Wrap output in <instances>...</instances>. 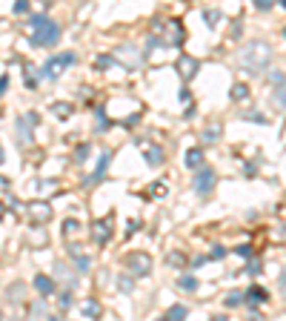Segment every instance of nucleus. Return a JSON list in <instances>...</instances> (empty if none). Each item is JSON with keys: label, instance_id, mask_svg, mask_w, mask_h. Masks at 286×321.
Returning a JSON list of instances; mask_svg holds the SVG:
<instances>
[{"label": "nucleus", "instance_id": "1", "mask_svg": "<svg viewBox=\"0 0 286 321\" xmlns=\"http://www.w3.org/2000/svg\"><path fill=\"white\" fill-rule=\"evenodd\" d=\"M269 63H272V46L266 43V40H252V43H246V49H241V55H237V66L249 75L266 72Z\"/></svg>", "mask_w": 286, "mask_h": 321}, {"label": "nucleus", "instance_id": "2", "mask_svg": "<svg viewBox=\"0 0 286 321\" xmlns=\"http://www.w3.org/2000/svg\"><path fill=\"white\" fill-rule=\"evenodd\" d=\"M57 40H60V26H57L55 20H46L40 29L32 32V43H35L37 49H49V46H55Z\"/></svg>", "mask_w": 286, "mask_h": 321}, {"label": "nucleus", "instance_id": "3", "mask_svg": "<svg viewBox=\"0 0 286 321\" xmlns=\"http://www.w3.org/2000/svg\"><path fill=\"white\" fill-rule=\"evenodd\" d=\"M72 63H75V55H72V52H60V55L49 58L46 63L40 66V78H46V80L60 78V72H63L66 66H72Z\"/></svg>", "mask_w": 286, "mask_h": 321}, {"label": "nucleus", "instance_id": "4", "mask_svg": "<svg viewBox=\"0 0 286 321\" xmlns=\"http://www.w3.org/2000/svg\"><path fill=\"white\" fill-rule=\"evenodd\" d=\"M40 124V118H37V112H26V115H20L17 118V144L20 146H29L32 144V129Z\"/></svg>", "mask_w": 286, "mask_h": 321}, {"label": "nucleus", "instance_id": "5", "mask_svg": "<svg viewBox=\"0 0 286 321\" xmlns=\"http://www.w3.org/2000/svg\"><path fill=\"white\" fill-rule=\"evenodd\" d=\"M26 215H29V221L32 224H49V218H52V204L49 201H40V198H35V201H29L26 204Z\"/></svg>", "mask_w": 286, "mask_h": 321}, {"label": "nucleus", "instance_id": "6", "mask_svg": "<svg viewBox=\"0 0 286 321\" xmlns=\"http://www.w3.org/2000/svg\"><path fill=\"white\" fill-rule=\"evenodd\" d=\"M135 146L143 152V158H146V164L149 167H160L163 164V149H160V144H155V141H146V138H137L135 141Z\"/></svg>", "mask_w": 286, "mask_h": 321}, {"label": "nucleus", "instance_id": "7", "mask_svg": "<svg viewBox=\"0 0 286 321\" xmlns=\"http://www.w3.org/2000/svg\"><path fill=\"white\" fill-rule=\"evenodd\" d=\"M214 184H218V175H214V169H212V167H203V169H198V175H195V192H198L200 198L212 195Z\"/></svg>", "mask_w": 286, "mask_h": 321}, {"label": "nucleus", "instance_id": "8", "mask_svg": "<svg viewBox=\"0 0 286 321\" xmlns=\"http://www.w3.org/2000/svg\"><path fill=\"white\" fill-rule=\"evenodd\" d=\"M112 233H114V215L92 221V238L98 241V244H106V241L112 238Z\"/></svg>", "mask_w": 286, "mask_h": 321}, {"label": "nucleus", "instance_id": "9", "mask_svg": "<svg viewBox=\"0 0 286 321\" xmlns=\"http://www.w3.org/2000/svg\"><path fill=\"white\" fill-rule=\"evenodd\" d=\"M126 264H129V270L135 272L137 278L152 272V256H146V253H132V256L126 258Z\"/></svg>", "mask_w": 286, "mask_h": 321}, {"label": "nucleus", "instance_id": "10", "mask_svg": "<svg viewBox=\"0 0 286 321\" xmlns=\"http://www.w3.org/2000/svg\"><path fill=\"white\" fill-rule=\"evenodd\" d=\"M198 69H200L198 58H192V55H180L178 58V72L183 80H192L195 75H198Z\"/></svg>", "mask_w": 286, "mask_h": 321}, {"label": "nucleus", "instance_id": "11", "mask_svg": "<svg viewBox=\"0 0 286 321\" xmlns=\"http://www.w3.org/2000/svg\"><path fill=\"white\" fill-rule=\"evenodd\" d=\"M223 135V124L221 121H209L206 126H203V132H200V138L206 141V144H218Z\"/></svg>", "mask_w": 286, "mask_h": 321}, {"label": "nucleus", "instance_id": "12", "mask_svg": "<svg viewBox=\"0 0 286 321\" xmlns=\"http://www.w3.org/2000/svg\"><path fill=\"white\" fill-rule=\"evenodd\" d=\"M109 161H112V152H109V149H103V152H100V164H98V169H94V175L86 178V187H92L94 181H100V178H103V172H106V167H109Z\"/></svg>", "mask_w": 286, "mask_h": 321}, {"label": "nucleus", "instance_id": "13", "mask_svg": "<svg viewBox=\"0 0 286 321\" xmlns=\"http://www.w3.org/2000/svg\"><path fill=\"white\" fill-rule=\"evenodd\" d=\"M166 40H169L172 46H180V43H183V26H180L178 20H172L169 26H166Z\"/></svg>", "mask_w": 286, "mask_h": 321}, {"label": "nucleus", "instance_id": "14", "mask_svg": "<svg viewBox=\"0 0 286 321\" xmlns=\"http://www.w3.org/2000/svg\"><path fill=\"white\" fill-rule=\"evenodd\" d=\"M183 164H186V167H189V169H195V172H198V169H203V152H200L198 146H192V149L186 152Z\"/></svg>", "mask_w": 286, "mask_h": 321}, {"label": "nucleus", "instance_id": "15", "mask_svg": "<svg viewBox=\"0 0 286 321\" xmlns=\"http://www.w3.org/2000/svg\"><path fill=\"white\" fill-rule=\"evenodd\" d=\"M35 287H37V292L40 295H52L55 292V281H52V276H35Z\"/></svg>", "mask_w": 286, "mask_h": 321}, {"label": "nucleus", "instance_id": "16", "mask_svg": "<svg viewBox=\"0 0 286 321\" xmlns=\"http://www.w3.org/2000/svg\"><path fill=\"white\" fill-rule=\"evenodd\" d=\"M114 55H117V58H121L123 63H129V66H135L137 60H140V55L135 52V46H121V49L114 52Z\"/></svg>", "mask_w": 286, "mask_h": 321}, {"label": "nucleus", "instance_id": "17", "mask_svg": "<svg viewBox=\"0 0 286 321\" xmlns=\"http://www.w3.org/2000/svg\"><path fill=\"white\" fill-rule=\"evenodd\" d=\"M26 241H29V247H46V244H49V235L37 226V230H32V233L26 235Z\"/></svg>", "mask_w": 286, "mask_h": 321}, {"label": "nucleus", "instance_id": "18", "mask_svg": "<svg viewBox=\"0 0 286 321\" xmlns=\"http://www.w3.org/2000/svg\"><path fill=\"white\" fill-rule=\"evenodd\" d=\"M246 299H249V304H252V307H257V304H264V301L269 299V295H266L264 287H249V290H246Z\"/></svg>", "mask_w": 286, "mask_h": 321}, {"label": "nucleus", "instance_id": "19", "mask_svg": "<svg viewBox=\"0 0 286 321\" xmlns=\"http://www.w3.org/2000/svg\"><path fill=\"white\" fill-rule=\"evenodd\" d=\"M272 103H275L278 109H286V80L280 83V86L272 89Z\"/></svg>", "mask_w": 286, "mask_h": 321}, {"label": "nucleus", "instance_id": "20", "mask_svg": "<svg viewBox=\"0 0 286 321\" xmlns=\"http://www.w3.org/2000/svg\"><path fill=\"white\" fill-rule=\"evenodd\" d=\"M269 238L275 241V244H286V221H275Z\"/></svg>", "mask_w": 286, "mask_h": 321}, {"label": "nucleus", "instance_id": "21", "mask_svg": "<svg viewBox=\"0 0 286 321\" xmlns=\"http://www.w3.org/2000/svg\"><path fill=\"white\" fill-rule=\"evenodd\" d=\"M80 310H83V315H86V318H100V313H103V310H100V304H98L94 299L83 301V307H80Z\"/></svg>", "mask_w": 286, "mask_h": 321}, {"label": "nucleus", "instance_id": "22", "mask_svg": "<svg viewBox=\"0 0 286 321\" xmlns=\"http://www.w3.org/2000/svg\"><path fill=\"white\" fill-rule=\"evenodd\" d=\"M52 112H55L60 121H66V118H72V112H75V106L72 103H52Z\"/></svg>", "mask_w": 286, "mask_h": 321}, {"label": "nucleus", "instance_id": "23", "mask_svg": "<svg viewBox=\"0 0 286 321\" xmlns=\"http://www.w3.org/2000/svg\"><path fill=\"white\" fill-rule=\"evenodd\" d=\"M166 321H186V307H183V304L169 307V313H166Z\"/></svg>", "mask_w": 286, "mask_h": 321}, {"label": "nucleus", "instance_id": "24", "mask_svg": "<svg viewBox=\"0 0 286 321\" xmlns=\"http://www.w3.org/2000/svg\"><path fill=\"white\" fill-rule=\"evenodd\" d=\"M178 287L183 292H195V290H198V278H195V276H180Z\"/></svg>", "mask_w": 286, "mask_h": 321}, {"label": "nucleus", "instance_id": "25", "mask_svg": "<svg viewBox=\"0 0 286 321\" xmlns=\"http://www.w3.org/2000/svg\"><path fill=\"white\" fill-rule=\"evenodd\" d=\"M78 230H80V224H78L75 218H66V221H63V235H66V241L75 238V235H78Z\"/></svg>", "mask_w": 286, "mask_h": 321}, {"label": "nucleus", "instance_id": "26", "mask_svg": "<svg viewBox=\"0 0 286 321\" xmlns=\"http://www.w3.org/2000/svg\"><path fill=\"white\" fill-rule=\"evenodd\" d=\"M249 98V86L246 83H235L232 86V101H246Z\"/></svg>", "mask_w": 286, "mask_h": 321}, {"label": "nucleus", "instance_id": "27", "mask_svg": "<svg viewBox=\"0 0 286 321\" xmlns=\"http://www.w3.org/2000/svg\"><path fill=\"white\" fill-rule=\"evenodd\" d=\"M243 299H246V292H241V290H232V292L226 295V301H223V304H226V307H237Z\"/></svg>", "mask_w": 286, "mask_h": 321}, {"label": "nucleus", "instance_id": "28", "mask_svg": "<svg viewBox=\"0 0 286 321\" xmlns=\"http://www.w3.org/2000/svg\"><path fill=\"white\" fill-rule=\"evenodd\" d=\"M72 258H75V264H78L80 270H86V267H89V258L80 253V247H72Z\"/></svg>", "mask_w": 286, "mask_h": 321}, {"label": "nucleus", "instance_id": "29", "mask_svg": "<svg viewBox=\"0 0 286 321\" xmlns=\"http://www.w3.org/2000/svg\"><path fill=\"white\" fill-rule=\"evenodd\" d=\"M94 115H98V132L109 129V124H112V121H109V118H106V112H103V106H98V112H94Z\"/></svg>", "mask_w": 286, "mask_h": 321}, {"label": "nucleus", "instance_id": "30", "mask_svg": "<svg viewBox=\"0 0 286 321\" xmlns=\"http://www.w3.org/2000/svg\"><path fill=\"white\" fill-rule=\"evenodd\" d=\"M203 20H206V26H214V23L221 20V12H218V9H206V12H203Z\"/></svg>", "mask_w": 286, "mask_h": 321}, {"label": "nucleus", "instance_id": "31", "mask_svg": "<svg viewBox=\"0 0 286 321\" xmlns=\"http://www.w3.org/2000/svg\"><path fill=\"white\" fill-rule=\"evenodd\" d=\"M12 12H14V15H26V12H29V0H14Z\"/></svg>", "mask_w": 286, "mask_h": 321}, {"label": "nucleus", "instance_id": "32", "mask_svg": "<svg viewBox=\"0 0 286 321\" xmlns=\"http://www.w3.org/2000/svg\"><path fill=\"white\" fill-rule=\"evenodd\" d=\"M169 264H172V267H183V264H186V256H180V253H172V256H169Z\"/></svg>", "mask_w": 286, "mask_h": 321}, {"label": "nucleus", "instance_id": "33", "mask_svg": "<svg viewBox=\"0 0 286 321\" xmlns=\"http://www.w3.org/2000/svg\"><path fill=\"white\" fill-rule=\"evenodd\" d=\"M86 155H89V146H86V144H80L78 149H75V161L80 164V161H86Z\"/></svg>", "mask_w": 286, "mask_h": 321}, {"label": "nucleus", "instance_id": "34", "mask_svg": "<svg viewBox=\"0 0 286 321\" xmlns=\"http://www.w3.org/2000/svg\"><path fill=\"white\" fill-rule=\"evenodd\" d=\"M152 195H160V198H163V195H166V184H163V181H155V184H152Z\"/></svg>", "mask_w": 286, "mask_h": 321}, {"label": "nucleus", "instance_id": "35", "mask_svg": "<svg viewBox=\"0 0 286 321\" xmlns=\"http://www.w3.org/2000/svg\"><path fill=\"white\" fill-rule=\"evenodd\" d=\"M223 256H226V249H223L221 244H214V247H212V256H209V258H214V261H221Z\"/></svg>", "mask_w": 286, "mask_h": 321}, {"label": "nucleus", "instance_id": "36", "mask_svg": "<svg viewBox=\"0 0 286 321\" xmlns=\"http://www.w3.org/2000/svg\"><path fill=\"white\" fill-rule=\"evenodd\" d=\"M235 253H237L241 258H252V247H249V244H241V247H237Z\"/></svg>", "mask_w": 286, "mask_h": 321}, {"label": "nucleus", "instance_id": "37", "mask_svg": "<svg viewBox=\"0 0 286 321\" xmlns=\"http://www.w3.org/2000/svg\"><path fill=\"white\" fill-rule=\"evenodd\" d=\"M246 121H257V124H266V118L264 115H257V112H249V115H243Z\"/></svg>", "mask_w": 286, "mask_h": 321}, {"label": "nucleus", "instance_id": "38", "mask_svg": "<svg viewBox=\"0 0 286 321\" xmlns=\"http://www.w3.org/2000/svg\"><path fill=\"white\" fill-rule=\"evenodd\" d=\"M246 272H249V276H257V272H260V261H252L249 267H246Z\"/></svg>", "mask_w": 286, "mask_h": 321}, {"label": "nucleus", "instance_id": "39", "mask_svg": "<svg viewBox=\"0 0 286 321\" xmlns=\"http://www.w3.org/2000/svg\"><path fill=\"white\" fill-rule=\"evenodd\" d=\"M255 6L260 9V12H266V9H272V0H255Z\"/></svg>", "mask_w": 286, "mask_h": 321}, {"label": "nucleus", "instance_id": "40", "mask_svg": "<svg viewBox=\"0 0 286 321\" xmlns=\"http://www.w3.org/2000/svg\"><path fill=\"white\" fill-rule=\"evenodd\" d=\"M60 307H72V292H63V295H60Z\"/></svg>", "mask_w": 286, "mask_h": 321}, {"label": "nucleus", "instance_id": "41", "mask_svg": "<svg viewBox=\"0 0 286 321\" xmlns=\"http://www.w3.org/2000/svg\"><path fill=\"white\" fill-rule=\"evenodd\" d=\"M109 63H112V58H109V55H100V58H98V66H100V69H103V66H109Z\"/></svg>", "mask_w": 286, "mask_h": 321}, {"label": "nucleus", "instance_id": "42", "mask_svg": "<svg viewBox=\"0 0 286 321\" xmlns=\"http://www.w3.org/2000/svg\"><path fill=\"white\" fill-rule=\"evenodd\" d=\"M121 290H132V281H129V276H121Z\"/></svg>", "mask_w": 286, "mask_h": 321}, {"label": "nucleus", "instance_id": "43", "mask_svg": "<svg viewBox=\"0 0 286 321\" xmlns=\"http://www.w3.org/2000/svg\"><path fill=\"white\" fill-rule=\"evenodd\" d=\"M6 89H9V75H3V78H0V95H3Z\"/></svg>", "mask_w": 286, "mask_h": 321}, {"label": "nucleus", "instance_id": "44", "mask_svg": "<svg viewBox=\"0 0 286 321\" xmlns=\"http://www.w3.org/2000/svg\"><path fill=\"white\" fill-rule=\"evenodd\" d=\"M192 101V95H189V89H180V103H189Z\"/></svg>", "mask_w": 286, "mask_h": 321}, {"label": "nucleus", "instance_id": "45", "mask_svg": "<svg viewBox=\"0 0 286 321\" xmlns=\"http://www.w3.org/2000/svg\"><path fill=\"white\" fill-rule=\"evenodd\" d=\"M135 230H140V221H129V233L126 235H132Z\"/></svg>", "mask_w": 286, "mask_h": 321}, {"label": "nucleus", "instance_id": "46", "mask_svg": "<svg viewBox=\"0 0 286 321\" xmlns=\"http://www.w3.org/2000/svg\"><path fill=\"white\" fill-rule=\"evenodd\" d=\"M280 292H283V299H286V270L280 272Z\"/></svg>", "mask_w": 286, "mask_h": 321}, {"label": "nucleus", "instance_id": "47", "mask_svg": "<svg viewBox=\"0 0 286 321\" xmlns=\"http://www.w3.org/2000/svg\"><path fill=\"white\" fill-rule=\"evenodd\" d=\"M6 187H9V181L6 178H0V190H6Z\"/></svg>", "mask_w": 286, "mask_h": 321}, {"label": "nucleus", "instance_id": "48", "mask_svg": "<svg viewBox=\"0 0 286 321\" xmlns=\"http://www.w3.org/2000/svg\"><path fill=\"white\" fill-rule=\"evenodd\" d=\"M3 215H6V207L0 204V221H3Z\"/></svg>", "mask_w": 286, "mask_h": 321}, {"label": "nucleus", "instance_id": "49", "mask_svg": "<svg viewBox=\"0 0 286 321\" xmlns=\"http://www.w3.org/2000/svg\"><path fill=\"white\" fill-rule=\"evenodd\" d=\"M212 321H226V318H223V315H214V318Z\"/></svg>", "mask_w": 286, "mask_h": 321}, {"label": "nucleus", "instance_id": "50", "mask_svg": "<svg viewBox=\"0 0 286 321\" xmlns=\"http://www.w3.org/2000/svg\"><path fill=\"white\" fill-rule=\"evenodd\" d=\"M3 158H6V152H3V149H0V164H3Z\"/></svg>", "mask_w": 286, "mask_h": 321}, {"label": "nucleus", "instance_id": "51", "mask_svg": "<svg viewBox=\"0 0 286 321\" xmlns=\"http://www.w3.org/2000/svg\"><path fill=\"white\" fill-rule=\"evenodd\" d=\"M0 321H3V313H0Z\"/></svg>", "mask_w": 286, "mask_h": 321}, {"label": "nucleus", "instance_id": "52", "mask_svg": "<svg viewBox=\"0 0 286 321\" xmlns=\"http://www.w3.org/2000/svg\"><path fill=\"white\" fill-rule=\"evenodd\" d=\"M157 321H166V318H157Z\"/></svg>", "mask_w": 286, "mask_h": 321}, {"label": "nucleus", "instance_id": "53", "mask_svg": "<svg viewBox=\"0 0 286 321\" xmlns=\"http://www.w3.org/2000/svg\"><path fill=\"white\" fill-rule=\"evenodd\" d=\"M49 321H55V318H49Z\"/></svg>", "mask_w": 286, "mask_h": 321}, {"label": "nucleus", "instance_id": "54", "mask_svg": "<svg viewBox=\"0 0 286 321\" xmlns=\"http://www.w3.org/2000/svg\"><path fill=\"white\" fill-rule=\"evenodd\" d=\"M283 35H286V29H283Z\"/></svg>", "mask_w": 286, "mask_h": 321}]
</instances>
